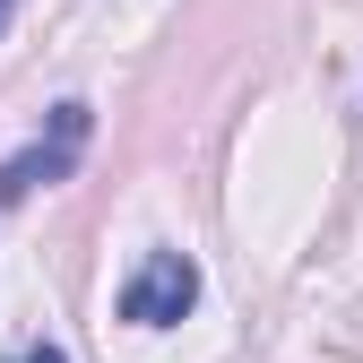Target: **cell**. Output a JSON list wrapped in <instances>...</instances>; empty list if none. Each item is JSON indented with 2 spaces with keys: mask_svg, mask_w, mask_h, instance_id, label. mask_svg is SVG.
<instances>
[{
  "mask_svg": "<svg viewBox=\"0 0 363 363\" xmlns=\"http://www.w3.org/2000/svg\"><path fill=\"white\" fill-rule=\"evenodd\" d=\"M191 303H199V259L191 251H147L113 294V311L130 329H173V320H191Z\"/></svg>",
  "mask_w": 363,
  "mask_h": 363,
  "instance_id": "obj_1",
  "label": "cell"
},
{
  "mask_svg": "<svg viewBox=\"0 0 363 363\" xmlns=\"http://www.w3.org/2000/svg\"><path fill=\"white\" fill-rule=\"evenodd\" d=\"M86 130H96V113H86V104H52V130H43L35 147L0 156V208L35 199L43 182H69V173H78V147H86Z\"/></svg>",
  "mask_w": 363,
  "mask_h": 363,
  "instance_id": "obj_2",
  "label": "cell"
},
{
  "mask_svg": "<svg viewBox=\"0 0 363 363\" xmlns=\"http://www.w3.org/2000/svg\"><path fill=\"white\" fill-rule=\"evenodd\" d=\"M0 363H69V354H61L52 337H35V346H18V354H0Z\"/></svg>",
  "mask_w": 363,
  "mask_h": 363,
  "instance_id": "obj_3",
  "label": "cell"
},
{
  "mask_svg": "<svg viewBox=\"0 0 363 363\" xmlns=\"http://www.w3.org/2000/svg\"><path fill=\"white\" fill-rule=\"evenodd\" d=\"M0 26H9V0H0Z\"/></svg>",
  "mask_w": 363,
  "mask_h": 363,
  "instance_id": "obj_4",
  "label": "cell"
}]
</instances>
